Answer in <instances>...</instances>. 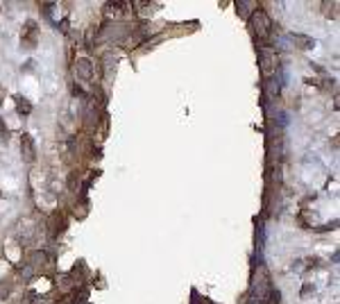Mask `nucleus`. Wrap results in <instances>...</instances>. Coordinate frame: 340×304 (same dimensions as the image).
Listing matches in <instances>:
<instances>
[{"instance_id": "f257e3e1", "label": "nucleus", "mask_w": 340, "mask_h": 304, "mask_svg": "<svg viewBox=\"0 0 340 304\" xmlns=\"http://www.w3.org/2000/svg\"><path fill=\"white\" fill-rule=\"evenodd\" d=\"M249 20H252V27H254V32L259 34V39H265L270 34L272 23H270V16L263 12V9H254V14L249 16Z\"/></svg>"}, {"instance_id": "f03ea898", "label": "nucleus", "mask_w": 340, "mask_h": 304, "mask_svg": "<svg viewBox=\"0 0 340 304\" xmlns=\"http://www.w3.org/2000/svg\"><path fill=\"white\" fill-rule=\"evenodd\" d=\"M259 59H261V73L265 75V77H270V75L277 71V66H279L277 53H272L270 48H261V55H259Z\"/></svg>"}, {"instance_id": "7ed1b4c3", "label": "nucleus", "mask_w": 340, "mask_h": 304, "mask_svg": "<svg viewBox=\"0 0 340 304\" xmlns=\"http://www.w3.org/2000/svg\"><path fill=\"white\" fill-rule=\"evenodd\" d=\"M20 154H23V159H25V164H32L34 157H37L32 136H30V134H23V136H20Z\"/></svg>"}, {"instance_id": "20e7f679", "label": "nucleus", "mask_w": 340, "mask_h": 304, "mask_svg": "<svg viewBox=\"0 0 340 304\" xmlns=\"http://www.w3.org/2000/svg\"><path fill=\"white\" fill-rule=\"evenodd\" d=\"M75 73H77V77L91 82L93 79V64L89 59H77L75 61Z\"/></svg>"}, {"instance_id": "39448f33", "label": "nucleus", "mask_w": 340, "mask_h": 304, "mask_svg": "<svg viewBox=\"0 0 340 304\" xmlns=\"http://www.w3.org/2000/svg\"><path fill=\"white\" fill-rule=\"evenodd\" d=\"M23 46H27V48L37 46V23L34 20H27L25 32H23Z\"/></svg>"}, {"instance_id": "423d86ee", "label": "nucleus", "mask_w": 340, "mask_h": 304, "mask_svg": "<svg viewBox=\"0 0 340 304\" xmlns=\"http://www.w3.org/2000/svg\"><path fill=\"white\" fill-rule=\"evenodd\" d=\"M290 41H293L297 48H302V50H311V48L315 46V41L311 39V37H306V34H300V32L290 34Z\"/></svg>"}, {"instance_id": "0eeeda50", "label": "nucleus", "mask_w": 340, "mask_h": 304, "mask_svg": "<svg viewBox=\"0 0 340 304\" xmlns=\"http://www.w3.org/2000/svg\"><path fill=\"white\" fill-rule=\"evenodd\" d=\"M16 112H19L20 116H27V114L32 112V105H30L23 95H16Z\"/></svg>"}, {"instance_id": "6e6552de", "label": "nucleus", "mask_w": 340, "mask_h": 304, "mask_svg": "<svg viewBox=\"0 0 340 304\" xmlns=\"http://www.w3.org/2000/svg\"><path fill=\"white\" fill-rule=\"evenodd\" d=\"M236 7H238V14H243V16H249V2H245V0H241V2H236Z\"/></svg>"}, {"instance_id": "1a4fd4ad", "label": "nucleus", "mask_w": 340, "mask_h": 304, "mask_svg": "<svg viewBox=\"0 0 340 304\" xmlns=\"http://www.w3.org/2000/svg\"><path fill=\"white\" fill-rule=\"evenodd\" d=\"M77 182H79V172H71V179H68V186H71V189H75V186H77Z\"/></svg>"}, {"instance_id": "9d476101", "label": "nucleus", "mask_w": 340, "mask_h": 304, "mask_svg": "<svg viewBox=\"0 0 340 304\" xmlns=\"http://www.w3.org/2000/svg\"><path fill=\"white\" fill-rule=\"evenodd\" d=\"M2 98H5V91H2V89H0V100H2Z\"/></svg>"}]
</instances>
